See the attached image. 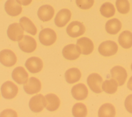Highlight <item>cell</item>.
<instances>
[{
  "label": "cell",
  "instance_id": "cell-1",
  "mask_svg": "<svg viewBox=\"0 0 132 117\" xmlns=\"http://www.w3.org/2000/svg\"><path fill=\"white\" fill-rule=\"evenodd\" d=\"M57 39L55 31L51 28H46L42 29L39 35L40 42L44 45L50 46L54 44Z\"/></svg>",
  "mask_w": 132,
  "mask_h": 117
},
{
  "label": "cell",
  "instance_id": "cell-2",
  "mask_svg": "<svg viewBox=\"0 0 132 117\" xmlns=\"http://www.w3.org/2000/svg\"><path fill=\"white\" fill-rule=\"evenodd\" d=\"M118 46L117 43L112 41L108 40L101 43L98 48V52L103 56L114 55L117 52Z\"/></svg>",
  "mask_w": 132,
  "mask_h": 117
},
{
  "label": "cell",
  "instance_id": "cell-3",
  "mask_svg": "<svg viewBox=\"0 0 132 117\" xmlns=\"http://www.w3.org/2000/svg\"><path fill=\"white\" fill-rule=\"evenodd\" d=\"M87 84L90 89L95 93H100L103 91L102 86V77L97 73H92L87 77Z\"/></svg>",
  "mask_w": 132,
  "mask_h": 117
},
{
  "label": "cell",
  "instance_id": "cell-4",
  "mask_svg": "<svg viewBox=\"0 0 132 117\" xmlns=\"http://www.w3.org/2000/svg\"><path fill=\"white\" fill-rule=\"evenodd\" d=\"M1 90L2 96L6 99H12L18 93V86L11 81L5 82L1 86Z\"/></svg>",
  "mask_w": 132,
  "mask_h": 117
},
{
  "label": "cell",
  "instance_id": "cell-5",
  "mask_svg": "<svg viewBox=\"0 0 132 117\" xmlns=\"http://www.w3.org/2000/svg\"><path fill=\"white\" fill-rule=\"evenodd\" d=\"M18 45L23 52L28 53L33 52L37 47V42L35 39L28 35L24 36L19 41Z\"/></svg>",
  "mask_w": 132,
  "mask_h": 117
},
{
  "label": "cell",
  "instance_id": "cell-6",
  "mask_svg": "<svg viewBox=\"0 0 132 117\" xmlns=\"http://www.w3.org/2000/svg\"><path fill=\"white\" fill-rule=\"evenodd\" d=\"M24 31L21 25L18 23L11 24L7 30L8 38L12 41H18L23 37Z\"/></svg>",
  "mask_w": 132,
  "mask_h": 117
},
{
  "label": "cell",
  "instance_id": "cell-7",
  "mask_svg": "<svg viewBox=\"0 0 132 117\" xmlns=\"http://www.w3.org/2000/svg\"><path fill=\"white\" fill-rule=\"evenodd\" d=\"M85 30L86 28L83 24L76 21L71 22L66 29L68 35L72 38H76L82 35Z\"/></svg>",
  "mask_w": 132,
  "mask_h": 117
},
{
  "label": "cell",
  "instance_id": "cell-8",
  "mask_svg": "<svg viewBox=\"0 0 132 117\" xmlns=\"http://www.w3.org/2000/svg\"><path fill=\"white\" fill-rule=\"evenodd\" d=\"M16 56L11 50L5 49L0 52V62L4 66H12L16 63Z\"/></svg>",
  "mask_w": 132,
  "mask_h": 117
},
{
  "label": "cell",
  "instance_id": "cell-9",
  "mask_svg": "<svg viewBox=\"0 0 132 117\" xmlns=\"http://www.w3.org/2000/svg\"><path fill=\"white\" fill-rule=\"evenodd\" d=\"M30 110L34 112H41L45 107V98L43 95L39 94L32 96L29 102Z\"/></svg>",
  "mask_w": 132,
  "mask_h": 117
},
{
  "label": "cell",
  "instance_id": "cell-10",
  "mask_svg": "<svg viewBox=\"0 0 132 117\" xmlns=\"http://www.w3.org/2000/svg\"><path fill=\"white\" fill-rule=\"evenodd\" d=\"M23 89L27 94H36L41 90V83L39 79L35 77H31L25 83Z\"/></svg>",
  "mask_w": 132,
  "mask_h": 117
},
{
  "label": "cell",
  "instance_id": "cell-11",
  "mask_svg": "<svg viewBox=\"0 0 132 117\" xmlns=\"http://www.w3.org/2000/svg\"><path fill=\"white\" fill-rule=\"evenodd\" d=\"M111 75L118 82V86H122L125 82L127 74L126 70L121 66H115L110 70Z\"/></svg>",
  "mask_w": 132,
  "mask_h": 117
},
{
  "label": "cell",
  "instance_id": "cell-12",
  "mask_svg": "<svg viewBox=\"0 0 132 117\" xmlns=\"http://www.w3.org/2000/svg\"><path fill=\"white\" fill-rule=\"evenodd\" d=\"M76 45L81 54L85 55L91 54L94 48L92 41L88 38L82 37L77 40Z\"/></svg>",
  "mask_w": 132,
  "mask_h": 117
},
{
  "label": "cell",
  "instance_id": "cell-13",
  "mask_svg": "<svg viewBox=\"0 0 132 117\" xmlns=\"http://www.w3.org/2000/svg\"><path fill=\"white\" fill-rule=\"evenodd\" d=\"M71 12L68 9H61L56 15L54 19L55 25L58 27H64L70 20Z\"/></svg>",
  "mask_w": 132,
  "mask_h": 117
},
{
  "label": "cell",
  "instance_id": "cell-14",
  "mask_svg": "<svg viewBox=\"0 0 132 117\" xmlns=\"http://www.w3.org/2000/svg\"><path fill=\"white\" fill-rule=\"evenodd\" d=\"M25 65L31 73H37L43 68L42 60L37 57H31L26 61Z\"/></svg>",
  "mask_w": 132,
  "mask_h": 117
},
{
  "label": "cell",
  "instance_id": "cell-15",
  "mask_svg": "<svg viewBox=\"0 0 132 117\" xmlns=\"http://www.w3.org/2000/svg\"><path fill=\"white\" fill-rule=\"evenodd\" d=\"M62 53L64 58L69 60H74L77 59L81 54L77 45L73 44L65 46L62 49Z\"/></svg>",
  "mask_w": 132,
  "mask_h": 117
},
{
  "label": "cell",
  "instance_id": "cell-16",
  "mask_svg": "<svg viewBox=\"0 0 132 117\" xmlns=\"http://www.w3.org/2000/svg\"><path fill=\"white\" fill-rule=\"evenodd\" d=\"M54 13V9L52 6L44 5L39 7L37 12V15L41 21L47 22L52 19Z\"/></svg>",
  "mask_w": 132,
  "mask_h": 117
},
{
  "label": "cell",
  "instance_id": "cell-17",
  "mask_svg": "<svg viewBox=\"0 0 132 117\" xmlns=\"http://www.w3.org/2000/svg\"><path fill=\"white\" fill-rule=\"evenodd\" d=\"M71 93L73 97L78 101L85 99L87 98L88 90L86 85L82 83L74 85L71 89Z\"/></svg>",
  "mask_w": 132,
  "mask_h": 117
},
{
  "label": "cell",
  "instance_id": "cell-18",
  "mask_svg": "<svg viewBox=\"0 0 132 117\" xmlns=\"http://www.w3.org/2000/svg\"><path fill=\"white\" fill-rule=\"evenodd\" d=\"M5 10L8 15L15 16L22 12V8L16 0H7L5 4Z\"/></svg>",
  "mask_w": 132,
  "mask_h": 117
},
{
  "label": "cell",
  "instance_id": "cell-19",
  "mask_svg": "<svg viewBox=\"0 0 132 117\" xmlns=\"http://www.w3.org/2000/svg\"><path fill=\"white\" fill-rule=\"evenodd\" d=\"M11 76L13 80L20 85L26 83L28 77L27 72L22 66L16 67L13 70Z\"/></svg>",
  "mask_w": 132,
  "mask_h": 117
},
{
  "label": "cell",
  "instance_id": "cell-20",
  "mask_svg": "<svg viewBox=\"0 0 132 117\" xmlns=\"http://www.w3.org/2000/svg\"><path fill=\"white\" fill-rule=\"evenodd\" d=\"M45 98V108L50 111L56 110L59 107L60 102L59 97L53 93H50L46 95Z\"/></svg>",
  "mask_w": 132,
  "mask_h": 117
},
{
  "label": "cell",
  "instance_id": "cell-21",
  "mask_svg": "<svg viewBox=\"0 0 132 117\" xmlns=\"http://www.w3.org/2000/svg\"><path fill=\"white\" fill-rule=\"evenodd\" d=\"M121 22L116 18L107 21L105 24V29L107 33L110 35L117 34L121 30Z\"/></svg>",
  "mask_w": 132,
  "mask_h": 117
},
{
  "label": "cell",
  "instance_id": "cell-22",
  "mask_svg": "<svg viewBox=\"0 0 132 117\" xmlns=\"http://www.w3.org/2000/svg\"><path fill=\"white\" fill-rule=\"evenodd\" d=\"M64 77L67 82L71 84L74 83L79 80L81 77V73L77 68H70L66 71Z\"/></svg>",
  "mask_w": 132,
  "mask_h": 117
},
{
  "label": "cell",
  "instance_id": "cell-23",
  "mask_svg": "<svg viewBox=\"0 0 132 117\" xmlns=\"http://www.w3.org/2000/svg\"><path fill=\"white\" fill-rule=\"evenodd\" d=\"M120 45L124 48H129L132 46V33L128 30L122 32L118 38Z\"/></svg>",
  "mask_w": 132,
  "mask_h": 117
},
{
  "label": "cell",
  "instance_id": "cell-24",
  "mask_svg": "<svg viewBox=\"0 0 132 117\" xmlns=\"http://www.w3.org/2000/svg\"><path fill=\"white\" fill-rule=\"evenodd\" d=\"M19 23L23 29L27 32L34 36L37 34V29L29 18L26 16H23L20 19Z\"/></svg>",
  "mask_w": 132,
  "mask_h": 117
},
{
  "label": "cell",
  "instance_id": "cell-25",
  "mask_svg": "<svg viewBox=\"0 0 132 117\" xmlns=\"http://www.w3.org/2000/svg\"><path fill=\"white\" fill-rule=\"evenodd\" d=\"M115 115V108L110 103H106L102 105L98 111V116L99 117H113Z\"/></svg>",
  "mask_w": 132,
  "mask_h": 117
},
{
  "label": "cell",
  "instance_id": "cell-26",
  "mask_svg": "<svg viewBox=\"0 0 132 117\" xmlns=\"http://www.w3.org/2000/svg\"><path fill=\"white\" fill-rule=\"evenodd\" d=\"M118 83L113 78L105 80L102 86V90L108 94H113L117 90Z\"/></svg>",
  "mask_w": 132,
  "mask_h": 117
},
{
  "label": "cell",
  "instance_id": "cell-27",
  "mask_svg": "<svg viewBox=\"0 0 132 117\" xmlns=\"http://www.w3.org/2000/svg\"><path fill=\"white\" fill-rule=\"evenodd\" d=\"M100 11L101 14L105 18H110L115 13L114 7L110 2H106L102 4Z\"/></svg>",
  "mask_w": 132,
  "mask_h": 117
},
{
  "label": "cell",
  "instance_id": "cell-28",
  "mask_svg": "<svg viewBox=\"0 0 132 117\" xmlns=\"http://www.w3.org/2000/svg\"><path fill=\"white\" fill-rule=\"evenodd\" d=\"M72 114L75 117H84L87 114V109L81 103H76L72 108Z\"/></svg>",
  "mask_w": 132,
  "mask_h": 117
},
{
  "label": "cell",
  "instance_id": "cell-29",
  "mask_svg": "<svg viewBox=\"0 0 132 117\" xmlns=\"http://www.w3.org/2000/svg\"><path fill=\"white\" fill-rule=\"evenodd\" d=\"M116 6L119 12L122 14H126L130 10V4L128 0H116Z\"/></svg>",
  "mask_w": 132,
  "mask_h": 117
},
{
  "label": "cell",
  "instance_id": "cell-30",
  "mask_svg": "<svg viewBox=\"0 0 132 117\" xmlns=\"http://www.w3.org/2000/svg\"><path fill=\"white\" fill-rule=\"evenodd\" d=\"M75 2L77 6L79 8L87 10L93 6L94 0H76Z\"/></svg>",
  "mask_w": 132,
  "mask_h": 117
},
{
  "label": "cell",
  "instance_id": "cell-31",
  "mask_svg": "<svg viewBox=\"0 0 132 117\" xmlns=\"http://www.w3.org/2000/svg\"><path fill=\"white\" fill-rule=\"evenodd\" d=\"M124 105L128 112L132 113V94H130L127 96L125 100Z\"/></svg>",
  "mask_w": 132,
  "mask_h": 117
},
{
  "label": "cell",
  "instance_id": "cell-32",
  "mask_svg": "<svg viewBox=\"0 0 132 117\" xmlns=\"http://www.w3.org/2000/svg\"><path fill=\"white\" fill-rule=\"evenodd\" d=\"M16 112L12 109H7L4 110L0 114V116H17Z\"/></svg>",
  "mask_w": 132,
  "mask_h": 117
},
{
  "label": "cell",
  "instance_id": "cell-33",
  "mask_svg": "<svg viewBox=\"0 0 132 117\" xmlns=\"http://www.w3.org/2000/svg\"><path fill=\"white\" fill-rule=\"evenodd\" d=\"M16 1L18 3L23 6L28 5L32 2V0H16Z\"/></svg>",
  "mask_w": 132,
  "mask_h": 117
},
{
  "label": "cell",
  "instance_id": "cell-34",
  "mask_svg": "<svg viewBox=\"0 0 132 117\" xmlns=\"http://www.w3.org/2000/svg\"><path fill=\"white\" fill-rule=\"evenodd\" d=\"M127 88L132 91V76L130 77L127 82Z\"/></svg>",
  "mask_w": 132,
  "mask_h": 117
},
{
  "label": "cell",
  "instance_id": "cell-35",
  "mask_svg": "<svg viewBox=\"0 0 132 117\" xmlns=\"http://www.w3.org/2000/svg\"><path fill=\"white\" fill-rule=\"evenodd\" d=\"M131 70H132V63H131Z\"/></svg>",
  "mask_w": 132,
  "mask_h": 117
}]
</instances>
